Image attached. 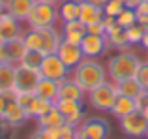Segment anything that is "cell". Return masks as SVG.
Returning a JSON list of instances; mask_svg holds the SVG:
<instances>
[{
    "instance_id": "6da1fadb",
    "label": "cell",
    "mask_w": 148,
    "mask_h": 139,
    "mask_svg": "<svg viewBox=\"0 0 148 139\" xmlns=\"http://www.w3.org/2000/svg\"><path fill=\"white\" fill-rule=\"evenodd\" d=\"M105 68L99 62H96L94 58H84L77 68H73V79L79 83V87L84 92L94 90L96 87L105 83Z\"/></svg>"
},
{
    "instance_id": "7a4b0ae2",
    "label": "cell",
    "mask_w": 148,
    "mask_h": 139,
    "mask_svg": "<svg viewBox=\"0 0 148 139\" xmlns=\"http://www.w3.org/2000/svg\"><path fill=\"white\" fill-rule=\"evenodd\" d=\"M141 66V60L130 51H120L118 55H114L107 64V73L111 77L112 83H120L124 79L135 77Z\"/></svg>"
},
{
    "instance_id": "3957f363",
    "label": "cell",
    "mask_w": 148,
    "mask_h": 139,
    "mask_svg": "<svg viewBox=\"0 0 148 139\" xmlns=\"http://www.w3.org/2000/svg\"><path fill=\"white\" fill-rule=\"evenodd\" d=\"M116 98H118V88H116L114 83H107L105 81L103 85L96 87L94 90L88 92V102H90L92 107L99 111H111L112 105H114Z\"/></svg>"
},
{
    "instance_id": "277c9868",
    "label": "cell",
    "mask_w": 148,
    "mask_h": 139,
    "mask_svg": "<svg viewBox=\"0 0 148 139\" xmlns=\"http://www.w3.org/2000/svg\"><path fill=\"white\" fill-rule=\"evenodd\" d=\"M58 19V11L53 4H45V2H36L32 13L28 15V25L30 28L34 30H41V28H47V26H54Z\"/></svg>"
},
{
    "instance_id": "5b68a950",
    "label": "cell",
    "mask_w": 148,
    "mask_h": 139,
    "mask_svg": "<svg viewBox=\"0 0 148 139\" xmlns=\"http://www.w3.org/2000/svg\"><path fill=\"white\" fill-rule=\"evenodd\" d=\"M69 70L64 62L60 60L58 55H45L40 64V73L43 79H53V81H62L69 75Z\"/></svg>"
},
{
    "instance_id": "8992f818",
    "label": "cell",
    "mask_w": 148,
    "mask_h": 139,
    "mask_svg": "<svg viewBox=\"0 0 148 139\" xmlns=\"http://www.w3.org/2000/svg\"><path fill=\"white\" fill-rule=\"evenodd\" d=\"M120 130L127 137H145L148 130V118L143 115V111H133L120 118Z\"/></svg>"
},
{
    "instance_id": "52a82bcc",
    "label": "cell",
    "mask_w": 148,
    "mask_h": 139,
    "mask_svg": "<svg viewBox=\"0 0 148 139\" xmlns=\"http://www.w3.org/2000/svg\"><path fill=\"white\" fill-rule=\"evenodd\" d=\"M41 79L40 70H30L25 66H17L15 68V83H13V92H34Z\"/></svg>"
},
{
    "instance_id": "ba28073f",
    "label": "cell",
    "mask_w": 148,
    "mask_h": 139,
    "mask_svg": "<svg viewBox=\"0 0 148 139\" xmlns=\"http://www.w3.org/2000/svg\"><path fill=\"white\" fill-rule=\"evenodd\" d=\"M75 136H84L90 139H107L109 136V122L103 120L99 117H92V118H84L83 124L75 130Z\"/></svg>"
},
{
    "instance_id": "9c48e42d",
    "label": "cell",
    "mask_w": 148,
    "mask_h": 139,
    "mask_svg": "<svg viewBox=\"0 0 148 139\" xmlns=\"http://www.w3.org/2000/svg\"><path fill=\"white\" fill-rule=\"evenodd\" d=\"M105 47H109L107 38L103 36H96V34H84L83 41H81V49L84 53V58H96V56H101L105 53Z\"/></svg>"
},
{
    "instance_id": "30bf717a",
    "label": "cell",
    "mask_w": 148,
    "mask_h": 139,
    "mask_svg": "<svg viewBox=\"0 0 148 139\" xmlns=\"http://www.w3.org/2000/svg\"><path fill=\"white\" fill-rule=\"evenodd\" d=\"M56 55L60 56V60H62V62H64L69 70L77 68V66H79V64L84 60V53H83V49H81V45L68 43V41H64V40H62V43H60V47H58Z\"/></svg>"
},
{
    "instance_id": "8fae6325",
    "label": "cell",
    "mask_w": 148,
    "mask_h": 139,
    "mask_svg": "<svg viewBox=\"0 0 148 139\" xmlns=\"http://www.w3.org/2000/svg\"><path fill=\"white\" fill-rule=\"evenodd\" d=\"M38 0H6V13L15 17L17 21H26L28 15L32 13L34 6Z\"/></svg>"
},
{
    "instance_id": "7c38bea8",
    "label": "cell",
    "mask_w": 148,
    "mask_h": 139,
    "mask_svg": "<svg viewBox=\"0 0 148 139\" xmlns=\"http://www.w3.org/2000/svg\"><path fill=\"white\" fill-rule=\"evenodd\" d=\"M41 53L43 55H56L58 47L62 43V36L54 26H47L41 28Z\"/></svg>"
},
{
    "instance_id": "4fadbf2b",
    "label": "cell",
    "mask_w": 148,
    "mask_h": 139,
    "mask_svg": "<svg viewBox=\"0 0 148 139\" xmlns=\"http://www.w3.org/2000/svg\"><path fill=\"white\" fill-rule=\"evenodd\" d=\"M105 17V11L101 6H96V4L88 2V0H81V15L79 21L83 25H94V23H101Z\"/></svg>"
},
{
    "instance_id": "5bb4252c",
    "label": "cell",
    "mask_w": 148,
    "mask_h": 139,
    "mask_svg": "<svg viewBox=\"0 0 148 139\" xmlns=\"http://www.w3.org/2000/svg\"><path fill=\"white\" fill-rule=\"evenodd\" d=\"M83 96H84V90L79 87L75 79H62L60 85H58V100H79L83 102Z\"/></svg>"
},
{
    "instance_id": "9a60e30c",
    "label": "cell",
    "mask_w": 148,
    "mask_h": 139,
    "mask_svg": "<svg viewBox=\"0 0 148 139\" xmlns=\"http://www.w3.org/2000/svg\"><path fill=\"white\" fill-rule=\"evenodd\" d=\"M64 36L62 40L68 41V43H73V45H81L84 34H86V25H83L81 21H69V23H64Z\"/></svg>"
},
{
    "instance_id": "2e32d148",
    "label": "cell",
    "mask_w": 148,
    "mask_h": 139,
    "mask_svg": "<svg viewBox=\"0 0 148 139\" xmlns=\"http://www.w3.org/2000/svg\"><path fill=\"white\" fill-rule=\"evenodd\" d=\"M2 118L8 122L10 126H19V124H23V122L28 118V113H26L25 109H23L21 105H19L15 100H11L10 103H8V107H6V111H4V115H2Z\"/></svg>"
},
{
    "instance_id": "e0dca14e",
    "label": "cell",
    "mask_w": 148,
    "mask_h": 139,
    "mask_svg": "<svg viewBox=\"0 0 148 139\" xmlns=\"http://www.w3.org/2000/svg\"><path fill=\"white\" fill-rule=\"evenodd\" d=\"M58 85H60V81L43 79V77H41L40 83H38V87H36V90H34V94H36L38 98L49 100V102L54 103L58 100Z\"/></svg>"
},
{
    "instance_id": "ac0fdd59",
    "label": "cell",
    "mask_w": 148,
    "mask_h": 139,
    "mask_svg": "<svg viewBox=\"0 0 148 139\" xmlns=\"http://www.w3.org/2000/svg\"><path fill=\"white\" fill-rule=\"evenodd\" d=\"M0 36L4 41L13 40V38L21 36V30H19V23L15 17H11L10 13H0Z\"/></svg>"
},
{
    "instance_id": "d6986e66",
    "label": "cell",
    "mask_w": 148,
    "mask_h": 139,
    "mask_svg": "<svg viewBox=\"0 0 148 139\" xmlns=\"http://www.w3.org/2000/svg\"><path fill=\"white\" fill-rule=\"evenodd\" d=\"M4 49H6L8 60H10L11 64H13V62H21L23 55L26 53L25 40H23L21 36L13 38V40H8V41H4Z\"/></svg>"
},
{
    "instance_id": "ffe728a7",
    "label": "cell",
    "mask_w": 148,
    "mask_h": 139,
    "mask_svg": "<svg viewBox=\"0 0 148 139\" xmlns=\"http://www.w3.org/2000/svg\"><path fill=\"white\" fill-rule=\"evenodd\" d=\"M79 15H81V0H62L60 2L58 17L64 23L79 21Z\"/></svg>"
},
{
    "instance_id": "44dd1931",
    "label": "cell",
    "mask_w": 148,
    "mask_h": 139,
    "mask_svg": "<svg viewBox=\"0 0 148 139\" xmlns=\"http://www.w3.org/2000/svg\"><path fill=\"white\" fill-rule=\"evenodd\" d=\"M116 88H118V94L122 96H130V98L137 100L146 88H143V85L137 81V77H130V79H124L120 83H114Z\"/></svg>"
},
{
    "instance_id": "7402d4cb",
    "label": "cell",
    "mask_w": 148,
    "mask_h": 139,
    "mask_svg": "<svg viewBox=\"0 0 148 139\" xmlns=\"http://www.w3.org/2000/svg\"><path fill=\"white\" fill-rule=\"evenodd\" d=\"M133 111H139L137 109V102H135L133 98H130V96L118 94V98H116V102H114V105H112L111 113L114 115V117L122 118V117H126V115L133 113Z\"/></svg>"
},
{
    "instance_id": "603a6c76",
    "label": "cell",
    "mask_w": 148,
    "mask_h": 139,
    "mask_svg": "<svg viewBox=\"0 0 148 139\" xmlns=\"http://www.w3.org/2000/svg\"><path fill=\"white\" fill-rule=\"evenodd\" d=\"M15 68L11 62H0V92H11L15 83Z\"/></svg>"
},
{
    "instance_id": "cb8c5ba5",
    "label": "cell",
    "mask_w": 148,
    "mask_h": 139,
    "mask_svg": "<svg viewBox=\"0 0 148 139\" xmlns=\"http://www.w3.org/2000/svg\"><path fill=\"white\" fill-rule=\"evenodd\" d=\"M105 38H107V41H109V45H111V47H116V49H120V51H122V49H126L127 45H130L124 28H122V26H118V25L111 26V28L105 32Z\"/></svg>"
},
{
    "instance_id": "d4e9b609",
    "label": "cell",
    "mask_w": 148,
    "mask_h": 139,
    "mask_svg": "<svg viewBox=\"0 0 148 139\" xmlns=\"http://www.w3.org/2000/svg\"><path fill=\"white\" fill-rule=\"evenodd\" d=\"M38 124H40V128H60V126L66 124V117L56 107H53L47 115L38 118Z\"/></svg>"
},
{
    "instance_id": "484cf974",
    "label": "cell",
    "mask_w": 148,
    "mask_h": 139,
    "mask_svg": "<svg viewBox=\"0 0 148 139\" xmlns=\"http://www.w3.org/2000/svg\"><path fill=\"white\" fill-rule=\"evenodd\" d=\"M54 107L53 102H49V100H43V98H38V96H34V100L30 102L28 109H26V113H28V117H43V115H47L51 109Z\"/></svg>"
},
{
    "instance_id": "4316f807",
    "label": "cell",
    "mask_w": 148,
    "mask_h": 139,
    "mask_svg": "<svg viewBox=\"0 0 148 139\" xmlns=\"http://www.w3.org/2000/svg\"><path fill=\"white\" fill-rule=\"evenodd\" d=\"M54 107L60 111L64 117H69V115H75L83 111V102L79 100H56L54 102Z\"/></svg>"
},
{
    "instance_id": "83f0119b",
    "label": "cell",
    "mask_w": 148,
    "mask_h": 139,
    "mask_svg": "<svg viewBox=\"0 0 148 139\" xmlns=\"http://www.w3.org/2000/svg\"><path fill=\"white\" fill-rule=\"evenodd\" d=\"M43 56L45 55L41 51H26L23 55L19 66H25V68H30V70H40V64L43 60Z\"/></svg>"
},
{
    "instance_id": "f1b7e54d",
    "label": "cell",
    "mask_w": 148,
    "mask_h": 139,
    "mask_svg": "<svg viewBox=\"0 0 148 139\" xmlns=\"http://www.w3.org/2000/svg\"><path fill=\"white\" fill-rule=\"evenodd\" d=\"M146 30H148V26L141 25V23H135L130 28H126L124 32H126V38H127V41H130V45H133V43H141L143 36L146 34Z\"/></svg>"
},
{
    "instance_id": "f546056e",
    "label": "cell",
    "mask_w": 148,
    "mask_h": 139,
    "mask_svg": "<svg viewBox=\"0 0 148 139\" xmlns=\"http://www.w3.org/2000/svg\"><path fill=\"white\" fill-rule=\"evenodd\" d=\"M25 40V45H26V51H41V32L40 30H30L23 36Z\"/></svg>"
},
{
    "instance_id": "4dcf8cb0",
    "label": "cell",
    "mask_w": 148,
    "mask_h": 139,
    "mask_svg": "<svg viewBox=\"0 0 148 139\" xmlns=\"http://www.w3.org/2000/svg\"><path fill=\"white\" fill-rule=\"evenodd\" d=\"M137 23V13H135V10H130V8H124L122 13L116 17V25L122 26L124 30L130 28L131 25H135Z\"/></svg>"
},
{
    "instance_id": "1f68e13d",
    "label": "cell",
    "mask_w": 148,
    "mask_h": 139,
    "mask_svg": "<svg viewBox=\"0 0 148 139\" xmlns=\"http://www.w3.org/2000/svg\"><path fill=\"white\" fill-rule=\"evenodd\" d=\"M124 2H120V0H109L107 4L103 6V11H105V15L107 17H118L120 13H122V10H124Z\"/></svg>"
},
{
    "instance_id": "d6a6232c",
    "label": "cell",
    "mask_w": 148,
    "mask_h": 139,
    "mask_svg": "<svg viewBox=\"0 0 148 139\" xmlns=\"http://www.w3.org/2000/svg\"><path fill=\"white\" fill-rule=\"evenodd\" d=\"M135 13H137V23L148 26V0L141 2L137 8H135Z\"/></svg>"
},
{
    "instance_id": "836d02e7",
    "label": "cell",
    "mask_w": 148,
    "mask_h": 139,
    "mask_svg": "<svg viewBox=\"0 0 148 139\" xmlns=\"http://www.w3.org/2000/svg\"><path fill=\"white\" fill-rule=\"evenodd\" d=\"M137 81L143 85V88H148V62H141L139 66V72H137Z\"/></svg>"
},
{
    "instance_id": "e575fe53",
    "label": "cell",
    "mask_w": 148,
    "mask_h": 139,
    "mask_svg": "<svg viewBox=\"0 0 148 139\" xmlns=\"http://www.w3.org/2000/svg\"><path fill=\"white\" fill-rule=\"evenodd\" d=\"M11 100H15V92H0V117L4 115V111H6L8 103L11 102Z\"/></svg>"
},
{
    "instance_id": "d590c367",
    "label": "cell",
    "mask_w": 148,
    "mask_h": 139,
    "mask_svg": "<svg viewBox=\"0 0 148 139\" xmlns=\"http://www.w3.org/2000/svg\"><path fill=\"white\" fill-rule=\"evenodd\" d=\"M11 128H13V126H10L0 117V139H11Z\"/></svg>"
},
{
    "instance_id": "8d00e7d4",
    "label": "cell",
    "mask_w": 148,
    "mask_h": 139,
    "mask_svg": "<svg viewBox=\"0 0 148 139\" xmlns=\"http://www.w3.org/2000/svg\"><path fill=\"white\" fill-rule=\"evenodd\" d=\"M40 130H43V133H45L49 139H60L62 136H64V132H62V126H60V128H40Z\"/></svg>"
},
{
    "instance_id": "74e56055",
    "label": "cell",
    "mask_w": 148,
    "mask_h": 139,
    "mask_svg": "<svg viewBox=\"0 0 148 139\" xmlns=\"http://www.w3.org/2000/svg\"><path fill=\"white\" fill-rule=\"evenodd\" d=\"M86 32L88 34H96V36H103L105 34V26L101 25V23H94V25L86 26Z\"/></svg>"
},
{
    "instance_id": "f35d334b",
    "label": "cell",
    "mask_w": 148,
    "mask_h": 139,
    "mask_svg": "<svg viewBox=\"0 0 148 139\" xmlns=\"http://www.w3.org/2000/svg\"><path fill=\"white\" fill-rule=\"evenodd\" d=\"M28 139H49V137L43 133V130H38V132L30 133V136H28Z\"/></svg>"
},
{
    "instance_id": "ab89813d",
    "label": "cell",
    "mask_w": 148,
    "mask_h": 139,
    "mask_svg": "<svg viewBox=\"0 0 148 139\" xmlns=\"http://www.w3.org/2000/svg\"><path fill=\"white\" fill-rule=\"evenodd\" d=\"M141 2H145V0H126V8H130V10H135V8H137Z\"/></svg>"
},
{
    "instance_id": "60d3db41",
    "label": "cell",
    "mask_w": 148,
    "mask_h": 139,
    "mask_svg": "<svg viewBox=\"0 0 148 139\" xmlns=\"http://www.w3.org/2000/svg\"><path fill=\"white\" fill-rule=\"evenodd\" d=\"M141 45H143V47H145L146 51H148V30H146V34H145V36H143V41H141Z\"/></svg>"
},
{
    "instance_id": "b9f144b4",
    "label": "cell",
    "mask_w": 148,
    "mask_h": 139,
    "mask_svg": "<svg viewBox=\"0 0 148 139\" xmlns=\"http://www.w3.org/2000/svg\"><path fill=\"white\" fill-rule=\"evenodd\" d=\"M88 2H92V4H96V6H101V8H103L109 0H88Z\"/></svg>"
},
{
    "instance_id": "7bdbcfd3",
    "label": "cell",
    "mask_w": 148,
    "mask_h": 139,
    "mask_svg": "<svg viewBox=\"0 0 148 139\" xmlns=\"http://www.w3.org/2000/svg\"><path fill=\"white\" fill-rule=\"evenodd\" d=\"M38 2H45V4H53V6H56V4H60L62 0H38Z\"/></svg>"
},
{
    "instance_id": "ee69618b",
    "label": "cell",
    "mask_w": 148,
    "mask_h": 139,
    "mask_svg": "<svg viewBox=\"0 0 148 139\" xmlns=\"http://www.w3.org/2000/svg\"><path fill=\"white\" fill-rule=\"evenodd\" d=\"M60 139H77V137H75V132H73V133H66V136H62Z\"/></svg>"
},
{
    "instance_id": "f6af8a7d",
    "label": "cell",
    "mask_w": 148,
    "mask_h": 139,
    "mask_svg": "<svg viewBox=\"0 0 148 139\" xmlns=\"http://www.w3.org/2000/svg\"><path fill=\"white\" fill-rule=\"evenodd\" d=\"M143 115H145V117L148 118V103H146V105H145V107H143Z\"/></svg>"
},
{
    "instance_id": "bcb514c9",
    "label": "cell",
    "mask_w": 148,
    "mask_h": 139,
    "mask_svg": "<svg viewBox=\"0 0 148 139\" xmlns=\"http://www.w3.org/2000/svg\"><path fill=\"white\" fill-rule=\"evenodd\" d=\"M77 137V136H75ZM77 139H90V137H84V136H79V137H77Z\"/></svg>"
},
{
    "instance_id": "7dc6e473",
    "label": "cell",
    "mask_w": 148,
    "mask_h": 139,
    "mask_svg": "<svg viewBox=\"0 0 148 139\" xmlns=\"http://www.w3.org/2000/svg\"><path fill=\"white\" fill-rule=\"evenodd\" d=\"M120 2H124V6H126V0H120Z\"/></svg>"
},
{
    "instance_id": "c3c4849f",
    "label": "cell",
    "mask_w": 148,
    "mask_h": 139,
    "mask_svg": "<svg viewBox=\"0 0 148 139\" xmlns=\"http://www.w3.org/2000/svg\"><path fill=\"white\" fill-rule=\"evenodd\" d=\"M145 137H146V139H148V130H146V136H145Z\"/></svg>"
},
{
    "instance_id": "681fc988",
    "label": "cell",
    "mask_w": 148,
    "mask_h": 139,
    "mask_svg": "<svg viewBox=\"0 0 148 139\" xmlns=\"http://www.w3.org/2000/svg\"><path fill=\"white\" fill-rule=\"evenodd\" d=\"M146 90H148V88H146Z\"/></svg>"
}]
</instances>
